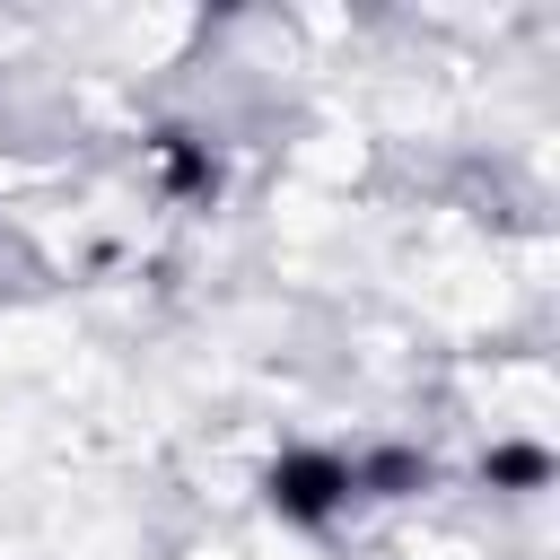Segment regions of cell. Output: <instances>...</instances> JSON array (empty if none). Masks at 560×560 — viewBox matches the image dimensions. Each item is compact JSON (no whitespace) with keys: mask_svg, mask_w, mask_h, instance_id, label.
Returning a JSON list of instances; mask_svg holds the SVG:
<instances>
[{"mask_svg":"<svg viewBox=\"0 0 560 560\" xmlns=\"http://www.w3.org/2000/svg\"><path fill=\"white\" fill-rule=\"evenodd\" d=\"M350 499H359V481H350V455L341 446H280L262 464V508L280 525H298V534H324Z\"/></svg>","mask_w":560,"mask_h":560,"instance_id":"cell-1","label":"cell"},{"mask_svg":"<svg viewBox=\"0 0 560 560\" xmlns=\"http://www.w3.org/2000/svg\"><path fill=\"white\" fill-rule=\"evenodd\" d=\"M350 481H359V499H420L438 481V464L420 446H368V455H350Z\"/></svg>","mask_w":560,"mask_h":560,"instance_id":"cell-2","label":"cell"},{"mask_svg":"<svg viewBox=\"0 0 560 560\" xmlns=\"http://www.w3.org/2000/svg\"><path fill=\"white\" fill-rule=\"evenodd\" d=\"M149 158H158V175H166V192H175V201H210V192H219V158H210L192 131H158V140H149Z\"/></svg>","mask_w":560,"mask_h":560,"instance_id":"cell-3","label":"cell"},{"mask_svg":"<svg viewBox=\"0 0 560 560\" xmlns=\"http://www.w3.org/2000/svg\"><path fill=\"white\" fill-rule=\"evenodd\" d=\"M481 481H490V490H551V446H534V438H499V446L481 455Z\"/></svg>","mask_w":560,"mask_h":560,"instance_id":"cell-4","label":"cell"}]
</instances>
